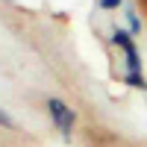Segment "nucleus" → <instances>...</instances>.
I'll use <instances>...</instances> for the list:
<instances>
[{
	"mask_svg": "<svg viewBox=\"0 0 147 147\" xmlns=\"http://www.w3.org/2000/svg\"><path fill=\"white\" fill-rule=\"evenodd\" d=\"M121 3H124V0H97V6H100V9H106V12H112V9H118Z\"/></svg>",
	"mask_w": 147,
	"mask_h": 147,
	"instance_id": "obj_5",
	"label": "nucleus"
},
{
	"mask_svg": "<svg viewBox=\"0 0 147 147\" xmlns=\"http://www.w3.org/2000/svg\"><path fill=\"white\" fill-rule=\"evenodd\" d=\"M127 24H129V35L141 32V18L136 15V9H127Z\"/></svg>",
	"mask_w": 147,
	"mask_h": 147,
	"instance_id": "obj_4",
	"label": "nucleus"
},
{
	"mask_svg": "<svg viewBox=\"0 0 147 147\" xmlns=\"http://www.w3.org/2000/svg\"><path fill=\"white\" fill-rule=\"evenodd\" d=\"M112 44H118L127 56V71L129 74H141V59H138V50H136V41H132L129 30H115L112 32Z\"/></svg>",
	"mask_w": 147,
	"mask_h": 147,
	"instance_id": "obj_2",
	"label": "nucleus"
},
{
	"mask_svg": "<svg viewBox=\"0 0 147 147\" xmlns=\"http://www.w3.org/2000/svg\"><path fill=\"white\" fill-rule=\"evenodd\" d=\"M124 82L129 85V88H141V91H147V80H144V74H124Z\"/></svg>",
	"mask_w": 147,
	"mask_h": 147,
	"instance_id": "obj_3",
	"label": "nucleus"
},
{
	"mask_svg": "<svg viewBox=\"0 0 147 147\" xmlns=\"http://www.w3.org/2000/svg\"><path fill=\"white\" fill-rule=\"evenodd\" d=\"M0 127H3V129H15V121H12L3 109H0Z\"/></svg>",
	"mask_w": 147,
	"mask_h": 147,
	"instance_id": "obj_6",
	"label": "nucleus"
},
{
	"mask_svg": "<svg viewBox=\"0 0 147 147\" xmlns=\"http://www.w3.org/2000/svg\"><path fill=\"white\" fill-rule=\"evenodd\" d=\"M47 112H50V118H53L56 129L62 132L65 138H71V132H74V121H77L74 109H71L68 103H62L59 97H47Z\"/></svg>",
	"mask_w": 147,
	"mask_h": 147,
	"instance_id": "obj_1",
	"label": "nucleus"
}]
</instances>
